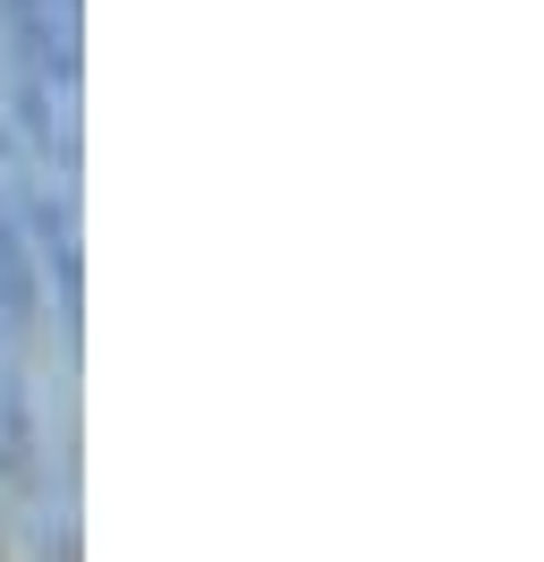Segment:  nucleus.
Wrapping results in <instances>:
<instances>
[{"mask_svg": "<svg viewBox=\"0 0 544 562\" xmlns=\"http://www.w3.org/2000/svg\"><path fill=\"white\" fill-rule=\"evenodd\" d=\"M26 316H34V247L0 196V333H26Z\"/></svg>", "mask_w": 544, "mask_h": 562, "instance_id": "1", "label": "nucleus"}]
</instances>
